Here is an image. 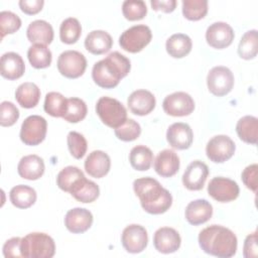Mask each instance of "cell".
<instances>
[{
  "instance_id": "obj_1",
  "label": "cell",
  "mask_w": 258,
  "mask_h": 258,
  "mask_svg": "<svg viewBox=\"0 0 258 258\" xmlns=\"http://www.w3.org/2000/svg\"><path fill=\"white\" fill-rule=\"evenodd\" d=\"M133 189L141 207L151 215L165 213L172 205L171 194L153 177H141L133 181Z\"/></svg>"
},
{
  "instance_id": "obj_2",
  "label": "cell",
  "mask_w": 258,
  "mask_h": 258,
  "mask_svg": "<svg viewBox=\"0 0 258 258\" xmlns=\"http://www.w3.org/2000/svg\"><path fill=\"white\" fill-rule=\"evenodd\" d=\"M199 244L207 254L220 258H230L236 254L238 241L230 229L220 225H211L200 232Z\"/></svg>"
},
{
  "instance_id": "obj_3",
  "label": "cell",
  "mask_w": 258,
  "mask_h": 258,
  "mask_svg": "<svg viewBox=\"0 0 258 258\" xmlns=\"http://www.w3.org/2000/svg\"><path fill=\"white\" fill-rule=\"evenodd\" d=\"M130 69L129 58L118 51H113L94 64L92 78L99 87L113 89L129 74Z\"/></svg>"
},
{
  "instance_id": "obj_4",
  "label": "cell",
  "mask_w": 258,
  "mask_h": 258,
  "mask_svg": "<svg viewBox=\"0 0 258 258\" xmlns=\"http://www.w3.org/2000/svg\"><path fill=\"white\" fill-rule=\"evenodd\" d=\"M54 253V241L45 233H29L21 239V254L24 258H51Z\"/></svg>"
},
{
  "instance_id": "obj_5",
  "label": "cell",
  "mask_w": 258,
  "mask_h": 258,
  "mask_svg": "<svg viewBox=\"0 0 258 258\" xmlns=\"http://www.w3.org/2000/svg\"><path fill=\"white\" fill-rule=\"evenodd\" d=\"M96 112L101 121L110 128L120 127L128 118L127 110L117 99L101 97L96 104Z\"/></svg>"
},
{
  "instance_id": "obj_6",
  "label": "cell",
  "mask_w": 258,
  "mask_h": 258,
  "mask_svg": "<svg viewBox=\"0 0 258 258\" xmlns=\"http://www.w3.org/2000/svg\"><path fill=\"white\" fill-rule=\"evenodd\" d=\"M152 38L151 29L145 24H138L126 29L119 37L120 46L131 53L141 51Z\"/></svg>"
},
{
  "instance_id": "obj_7",
  "label": "cell",
  "mask_w": 258,
  "mask_h": 258,
  "mask_svg": "<svg viewBox=\"0 0 258 258\" xmlns=\"http://www.w3.org/2000/svg\"><path fill=\"white\" fill-rule=\"evenodd\" d=\"M46 131V120L39 115H31L22 122L20 128V139L25 145L35 146L44 140Z\"/></svg>"
},
{
  "instance_id": "obj_8",
  "label": "cell",
  "mask_w": 258,
  "mask_h": 258,
  "mask_svg": "<svg viewBox=\"0 0 258 258\" xmlns=\"http://www.w3.org/2000/svg\"><path fill=\"white\" fill-rule=\"evenodd\" d=\"M87 69V59L77 50H66L57 58V70L68 79H77L84 75Z\"/></svg>"
},
{
  "instance_id": "obj_9",
  "label": "cell",
  "mask_w": 258,
  "mask_h": 258,
  "mask_svg": "<svg viewBox=\"0 0 258 258\" xmlns=\"http://www.w3.org/2000/svg\"><path fill=\"white\" fill-rule=\"evenodd\" d=\"M209 91L217 96L223 97L229 94L234 87V76L230 69L224 66L214 67L207 77Z\"/></svg>"
},
{
  "instance_id": "obj_10",
  "label": "cell",
  "mask_w": 258,
  "mask_h": 258,
  "mask_svg": "<svg viewBox=\"0 0 258 258\" xmlns=\"http://www.w3.org/2000/svg\"><path fill=\"white\" fill-rule=\"evenodd\" d=\"M236 145L227 135H216L209 140L206 147L208 158L215 163L229 160L235 153Z\"/></svg>"
},
{
  "instance_id": "obj_11",
  "label": "cell",
  "mask_w": 258,
  "mask_h": 258,
  "mask_svg": "<svg viewBox=\"0 0 258 258\" xmlns=\"http://www.w3.org/2000/svg\"><path fill=\"white\" fill-rule=\"evenodd\" d=\"M240 188L238 183L228 177L216 176L212 178L208 185V194L217 202L229 203L236 200Z\"/></svg>"
},
{
  "instance_id": "obj_12",
  "label": "cell",
  "mask_w": 258,
  "mask_h": 258,
  "mask_svg": "<svg viewBox=\"0 0 258 258\" xmlns=\"http://www.w3.org/2000/svg\"><path fill=\"white\" fill-rule=\"evenodd\" d=\"M162 108L167 115L173 117L187 116L195 110V101L185 92H175L164 98Z\"/></svg>"
},
{
  "instance_id": "obj_13",
  "label": "cell",
  "mask_w": 258,
  "mask_h": 258,
  "mask_svg": "<svg viewBox=\"0 0 258 258\" xmlns=\"http://www.w3.org/2000/svg\"><path fill=\"white\" fill-rule=\"evenodd\" d=\"M121 242L128 253H140L146 248L148 243L147 231L141 225H129L122 232Z\"/></svg>"
},
{
  "instance_id": "obj_14",
  "label": "cell",
  "mask_w": 258,
  "mask_h": 258,
  "mask_svg": "<svg viewBox=\"0 0 258 258\" xmlns=\"http://www.w3.org/2000/svg\"><path fill=\"white\" fill-rule=\"evenodd\" d=\"M235 37L233 28L226 22L218 21L211 24L206 31V39L210 46L223 49L231 45Z\"/></svg>"
},
{
  "instance_id": "obj_15",
  "label": "cell",
  "mask_w": 258,
  "mask_h": 258,
  "mask_svg": "<svg viewBox=\"0 0 258 258\" xmlns=\"http://www.w3.org/2000/svg\"><path fill=\"white\" fill-rule=\"evenodd\" d=\"M209 175L208 165L201 160L191 161L182 174V183L189 190H201Z\"/></svg>"
},
{
  "instance_id": "obj_16",
  "label": "cell",
  "mask_w": 258,
  "mask_h": 258,
  "mask_svg": "<svg viewBox=\"0 0 258 258\" xmlns=\"http://www.w3.org/2000/svg\"><path fill=\"white\" fill-rule=\"evenodd\" d=\"M181 239L178 232L170 227H162L155 231L153 235L154 248L163 254L177 251L180 247Z\"/></svg>"
},
{
  "instance_id": "obj_17",
  "label": "cell",
  "mask_w": 258,
  "mask_h": 258,
  "mask_svg": "<svg viewBox=\"0 0 258 258\" xmlns=\"http://www.w3.org/2000/svg\"><path fill=\"white\" fill-rule=\"evenodd\" d=\"M166 140L172 148L184 150L190 147L194 140V133L188 124L176 122L168 127Z\"/></svg>"
},
{
  "instance_id": "obj_18",
  "label": "cell",
  "mask_w": 258,
  "mask_h": 258,
  "mask_svg": "<svg viewBox=\"0 0 258 258\" xmlns=\"http://www.w3.org/2000/svg\"><path fill=\"white\" fill-rule=\"evenodd\" d=\"M93 224L92 213L84 208H74L64 216V226L74 234H82L88 231Z\"/></svg>"
},
{
  "instance_id": "obj_19",
  "label": "cell",
  "mask_w": 258,
  "mask_h": 258,
  "mask_svg": "<svg viewBox=\"0 0 258 258\" xmlns=\"http://www.w3.org/2000/svg\"><path fill=\"white\" fill-rule=\"evenodd\" d=\"M127 104L133 114L145 116L153 111L156 100L151 92L147 90H136L128 97Z\"/></svg>"
},
{
  "instance_id": "obj_20",
  "label": "cell",
  "mask_w": 258,
  "mask_h": 258,
  "mask_svg": "<svg viewBox=\"0 0 258 258\" xmlns=\"http://www.w3.org/2000/svg\"><path fill=\"white\" fill-rule=\"evenodd\" d=\"M213 215V207L207 200L199 199L190 202L185 208V219L192 226L208 222Z\"/></svg>"
},
{
  "instance_id": "obj_21",
  "label": "cell",
  "mask_w": 258,
  "mask_h": 258,
  "mask_svg": "<svg viewBox=\"0 0 258 258\" xmlns=\"http://www.w3.org/2000/svg\"><path fill=\"white\" fill-rule=\"evenodd\" d=\"M84 165L89 175L95 178H101L109 172L111 159L106 152L102 150H94L88 155Z\"/></svg>"
},
{
  "instance_id": "obj_22",
  "label": "cell",
  "mask_w": 258,
  "mask_h": 258,
  "mask_svg": "<svg viewBox=\"0 0 258 258\" xmlns=\"http://www.w3.org/2000/svg\"><path fill=\"white\" fill-rule=\"evenodd\" d=\"M156 173L162 177H171L179 169V157L171 149L160 151L153 163Z\"/></svg>"
},
{
  "instance_id": "obj_23",
  "label": "cell",
  "mask_w": 258,
  "mask_h": 258,
  "mask_svg": "<svg viewBox=\"0 0 258 258\" xmlns=\"http://www.w3.org/2000/svg\"><path fill=\"white\" fill-rule=\"evenodd\" d=\"M44 169L43 159L36 154L23 156L17 165L18 174L22 178L28 180H36L40 178L44 173Z\"/></svg>"
},
{
  "instance_id": "obj_24",
  "label": "cell",
  "mask_w": 258,
  "mask_h": 258,
  "mask_svg": "<svg viewBox=\"0 0 258 258\" xmlns=\"http://www.w3.org/2000/svg\"><path fill=\"white\" fill-rule=\"evenodd\" d=\"M1 76L7 80L13 81L21 78L25 71V63L20 54L9 51L1 56L0 60Z\"/></svg>"
},
{
  "instance_id": "obj_25",
  "label": "cell",
  "mask_w": 258,
  "mask_h": 258,
  "mask_svg": "<svg viewBox=\"0 0 258 258\" xmlns=\"http://www.w3.org/2000/svg\"><path fill=\"white\" fill-rule=\"evenodd\" d=\"M26 36L31 43L46 45L53 40V28L45 20H34L28 25Z\"/></svg>"
},
{
  "instance_id": "obj_26",
  "label": "cell",
  "mask_w": 258,
  "mask_h": 258,
  "mask_svg": "<svg viewBox=\"0 0 258 258\" xmlns=\"http://www.w3.org/2000/svg\"><path fill=\"white\" fill-rule=\"evenodd\" d=\"M113 45L111 35L104 30H93L85 39L86 49L96 55L108 52Z\"/></svg>"
},
{
  "instance_id": "obj_27",
  "label": "cell",
  "mask_w": 258,
  "mask_h": 258,
  "mask_svg": "<svg viewBox=\"0 0 258 258\" xmlns=\"http://www.w3.org/2000/svg\"><path fill=\"white\" fill-rule=\"evenodd\" d=\"M15 99L22 108H34L39 102L40 90L34 83L25 82L17 87Z\"/></svg>"
},
{
  "instance_id": "obj_28",
  "label": "cell",
  "mask_w": 258,
  "mask_h": 258,
  "mask_svg": "<svg viewBox=\"0 0 258 258\" xmlns=\"http://www.w3.org/2000/svg\"><path fill=\"white\" fill-rule=\"evenodd\" d=\"M167 53L174 58H181L187 55L192 47L191 39L184 33L172 34L165 43Z\"/></svg>"
},
{
  "instance_id": "obj_29",
  "label": "cell",
  "mask_w": 258,
  "mask_h": 258,
  "mask_svg": "<svg viewBox=\"0 0 258 258\" xmlns=\"http://www.w3.org/2000/svg\"><path fill=\"white\" fill-rule=\"evenodd\" d=\"M236 132L242 141L255 145L258 138V119L250 115L240 118L236 125Z\"/></svg>"
},
{
  "instance_id": "obj_30",
  "label": "cell",
  "mask_w": 258,
  "mask_h": 258,
  "mask_svg": "<svg viewBox=\"0 0 258 258\" xmlns=\"http://www.w3.org/2000/svg\"><path fill=\"white\" fill-rule=\"evenodd\" d=\"M36 191L34 188L25 185L18 184L11 188L9 192V199L11 204L18 209H27L36 202Z\"/></svg>"
},
{
  "instance_id": "obj_31",
  "label": "cell",
  "mask_w": 258,
  "mask_h": 258,
  "mask_svg": "<svg viewBox=\"0 0 258 258\" xmlns=\"http://www.w3.org/2000/svg\"><path fill=\"white\" fill-rule=\"evenodd\" d=\"M85 177L84 172L79 167L70 165L58 172L56 176V184L61 190L71 192L72 189Z\"/></svg>"
},
{
  "instance_id": "obj_32",
  "label": "cell",
  "mask_w": 258,
  "mask_h": 258,
  "mask_svg": "<svg viewBox=\"0 0 258 258\" xmlns=\"http://www.w3.org/2000/svg\"><path fill=\"white\" fill-rule=\"evenodd\" d=\"M80 203H92L96 201L100 195V188L97 183L92 180L83 178L70 192Z\"/></svg>"
},
{
  "instance_id": "obj_33",
  "label": "cell",
  "mask_w": 258,
  "mask_h": 258,
  "mask_svg": "<svg viewBox=\"0 0 258 258\" xmlns=\"http://www.w3.org/2000/svg\"><path fill=\"white\" fill-rule=\"evenodd\" d=\"M131 166L139 171H146L150 168L153 161V153L151 149L145 145H137L133 147L129 154Z\"/></svg>"
},
{
  "instance_id": "obj_34",
  "label": "cell",
  "mask_w": 258,
  "mask_h": 258,
  "mask_svg": "<svg viewBox=\"0 0 258 258\" xmlns=\"http://www.w3.org/2000/svg\"><path fill=\"white\" fill-rule=\"evenodd\" d=\"M27 57L30 64L35 69H45L50 66L52 55L46 45L33 44L27 50Z\"/></svg>"
},
{
  "instance_id": "obj_35",
  "label": "cell",
  "mask_w": 258,
  "mask_h": 258,
  "mask_svg": "<svg viewBox=\"0 0 258 258\" xmlns=\"http://www.w3.org/2000/svg\"><path fill=\"white\" fill-rule=\"evenodd\" d=\"M258 40L257 30L251 29L246 31L240 39L238 45V54L241 58L252 59L257 55Z\"/></svg>"
},
{
  "instance_id": "obj_36",
  "label": "cell",
  "mask_w": 258,
  "mask_h": 258,
  "mask_svg": "<svg viewBox=\"0 0 258 258\" xmlns=\"http://www.w3.org/2000/svg\"><path fill=\"white\" fill-rule=\"evenodd\" d=\"M68 105V99L64 98L60 93L49 92L46 94L44 99L43 109L52 117H63Z\"/></svg>"
},
{
  "instance_id": "obj_37",
  "label": "cell",
  "mask_w": 258,
  "mask_h": 258,
  "mask_svg": "<svg viewBox=\"0 0 258 258\" xmlns=\"http://www.w3.org/2000/svg\"><path fill=\"white\" fill-rule=\"evenodd\" d=\"M82 34V26L75 17L64 19L59 26V37L63 43H76Z\"/></svg>"
},
{
  "instance_id": "obj_38",
  "label": "cell",
  "mask_w": 258,
  "mask_h": 258,
  "mask_svg": "<svg viewBox=\"0 0 258 258\" xmlns=\"http://www.w3.org/2000/svg\"><path fill=\"white\" fill-rule=\"evenodd\" d=\"M87 105L80 98H69L67 110L63 115V119L70 123H78L85 119L87 116Z\"/></svg>"
},
{
  "instance_id": "obj_39",
  "label": "cell",
  "mask_w": 258,
  "mask_h": 258,
  "mask_svg": "<svg viewBox=\"0 0 258 258\" xmlns=\"http://www.w3.org/2000/svg\"><path fill=\"white\" fill-rule=\"evenodd\" d=\"M208 13L207 0H183L182 1V14L191 21H198L204 18Z\"/></svg>"
},
{
  "instance_id": "obj_40",
  "label": "cell",
  "mask_w": 258,
  "mask_h": 258,
  "mask_svg": "<svg viewBox=\"0 0 258 258\" xmlns=\"http://www.w3.org/2000/svg\"><path fill=\"white\" fill-rule=\"evenodd\" d=\"M122 13L129 21L141 20L147 14V7L142 0H126L122 4Z\"/></svg>"
},
{
  "instance_id": "obj_41",
  "label": "cell",
  "mask_w": 258,
  "mask_h": 258,
  "mask_svg": "<svg viewBox=\"0 0 258 258\" xmlns=\"http://www.w3.org/2000/svg\"><path fill=\"white\" fill-rule=\"evenodd\" d=\"M67 142L71 155L76 159H81L86 154L88 143L83 134L71 131L67 136Z\"/></svg>"
},
{
  "instance_id": "obj_42",
  "label": "cell",
  "mask_w": 258,
  "mask_h": 258,
  "mask_svg": "<svg viewBox=\"0 0 258 258\" xmlns=\"http://www.w3.org/2000/svg\"><path fill=\"white\" fill-rule=\"evenodd\" d=\"M115 135L118 139L129 142L137 139L141 133V127L133 119H127L120 127L115 129Z\"/></svg>"
},
{
  "instance_id": "obj_43",
  "label": "cell",
  "mask_w": 258,
  "mask_h": 258,
  "mask_svg": "<svg viewBox=\"0 0 258 258\" xmlns=\"http://www.w3.org/2000/svg\"><path fill=\"white\" fill-rule=\"evenodd\" d=\"M21 26V19L19 16L11 11H1L0 12V30L1 38L6 34H11L16 32Z\"/></svg>"
},
{
  "instance_id": "obj_44",
  "label": "cell",
  "mask_w": 258,
  "mask_h": 258,
  "mask_svg": "<svg viewBox=\"0 0 258 258\" xmlns=\"http://www.w3.org/2000/svg\"><path fill=\"white\" fill-rule=\"evenodd\" d=\"M19 118V111L17 107L8 101H3L0 105V125L3 127H10L16 123Z\"/></svg>"
},
{
  "instance_id": "obj_45",
  "label": "cell",
  "mask_w": 258,
  "mask_h": 258,
  "mask_svg": "<svg viewBox=\"0 0 258 258\" xmlns=\"http://www.w3.org/2000/svg\"><path fill=\"white\" fill-rule=\"evenodd\" d=\"M257 169L258 166L256 163L250 164L242 171L241 177L243 183L246 185L247 188L256 192L257 190Z\"/></svg>"
},
{
  "instance_id": "obj_46",
  "label": "cell",
  "mask_w": 258,
  "mask_h": 258,
  "mask_svg": "<svg viewBox=\"0 0 258 258\" xmlns=\"http://www.w3.org/2000/svg\"><path fill=\"white\" fill-rule=\"evenodd\" d=\"M21 239L20 237H13L7 240L3 245V255L6 258L9 257H22L21 254Z\"/></svg>"
},
{
  "instance_id": "obj_47",
  "label": "cell",
  "mask_w": 258,
  "mask_h": 258,
  "mask_svg": "<svg viewBox=\"0 0 258 258\" xmlns=\"http://www.w3.org/2000/svg\"><path fill=\"white\" fill-rule=\"evenodd\" d=\"M257 247V232L249 234L244 242L243 255L245 258H255L258 255Z\"/></svg>"
},
{
  "instance_id": "obj_48",
  "label": "cell",
  "mask_w": 258,
  "mask_h": 258,
  "mask_svg": "<svg viewBox=\"0 0 258 258\" xmlns=\"http://www.w3.org/2000/svg\"><path fill=\"white\" fill-rule=\"evenodd\" d=\"M19 7L22 12L28 15H33L38 13L44 4L43 0H20Z\"/></svg>"
},
{
  "instance_id": "obj_49",
  "label": "cell",
  "mask_w": 258,
  "mask_h": 258,
  "mask_svg": "<svg viewBox=\"0 0 258 258\" xmlns=\"http://www.w3.org/2000/svg\"><path fill=\"white\" fill-rule=\"evenodd\" d=\"M150 4L153 10L162 11L164 13H170L176 7L175 0H151Z\"/></svg>"
}]
</instances>
